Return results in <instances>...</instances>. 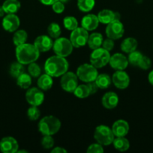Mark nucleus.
<instances>
[{
	"instance_id": "31",
	"label": "nucleus",
	"mask_w": 153,
	"mask_h": 153,
	"mask_svg": "<svg viewBox=\"0 0 153 153\" xmlns=\"http://www.w3.org/2000/svg\"><path fill=\"white\" fill-rule=\"evenodd\" d=\"M74 95L79 99H85L87 98L88 96H90V91L88 89L87 85H78L73 92Z\"/></svg>"
},
{
	"instance_id": "41",
	"label": "nucleus",
	"mask_w": 153,
	"mask_h": 153,
	"mask_svg": "<svg viewBox=\"0 0 153 153\" xmlns=\"http://www.w3.org/2000/svg\"><path fill=\"white\" fill-rule=\"evenodd\" d=\"M114 45H115V43H114V40L107 37L106 39L104 40L103 43H102V47H103L104 49H106V50L110 52V51L112 50V49L114 48Z\"/></svg>"
},
{
	"instance_id": "12",
	"label": "nucleus",
	"mask_w": 153,
	"mask_h": 153,
	"mask_svg": "<svg viewBox=\"0 0 153 153\" xmlns=\"http://www.w3.org/2000/svg\"><path fill=\"white\" fill-rule=\"evenodd\" d=\"M112 83L118 89H126L130 85V77L124 70H116L112 76Z\"/></svg>"
},
{
	"instance_id": "19",
	"label": "nucleus",
	"mask_w": 153,
	"mask_h": 153,
	"mask_svg": "<svg viewBox=\"0 0 153 153\" xmlns=\"http://www.w3.org/2000/svg\"><path fill=\"white\" fill-rule=\"evenodd\" d=\"M118 97L115 92H106L103 96L101 100L102 105L106 109H113L118 105Z\"/></svg>"
},
{
	"instance_id": "29",
	"label": "nucleus",
	"mask_w": 153,
	"mask_h": 153,
	"mask_svg": "<svg viewBox=\"0 0 153 153\" xmlns=\"http://www.w3.org/2000/svg\"><path fill=\"white\" fill-rule=\"evenodd\" d=\"M9 73H10V76L16 79L18 76H20L21 74L25 73V67H24L23 64H22L21 63L18 62L16 61V62L12 63L11 65L10 66Z\"/></svg>"
},
{
	"instance_id": "6",
	"label": "nucleus",
	"mask_w": 153,
	"mask_h": 153,
	"mask_svg": "<svg viewBox=\"0 0 153 153\" xmlns=\"http://www.w3.org/2000/svg\"><path fill=\"white\" fill-rule=\"evenodd\" d=\"M76 74L78 79L85 83H88L95 81L98 72L97 68L92 64H82L78 67Z\"/></svg>"
},
{
	"instance_id": "33",
	"label": "nucleus",
	"mask_w": 153,
	"mask_h": 153,
	"mask_svg": "<svg viewBox=\"0 0 153 153\" xmlns=\"http://www.w3.org/2000/svg\"><path fill=\"white\" fill-rule=\"evenodd\" d=\"M63 25L66 29L72 31L78 27V21L74 16H68L63 19Z\"/></svg>"
},
{
	"instance_id": "4",
	"label": "nucleus",
	"mask_w": 153,
	"mask_h": 153,
	"mask_svg": "<svg viewBox=\"0 0 153 153\" xmlns=\"http://www.w3.org/2000/svg\"><path fill=\"white\" fill-rule=\"evenodd\" d=\"M94 138L97 143L102 146H109L113 142L115 135L112 131V128L104 125H100L94 129Z\"/></svg>"
},
{
	"instance_id": "14",
	"label": "nucleus",
	"mask_w": 153,
	"mask_h": 153,
	"mask_svg": "<svg viewBox=\"0 0 153 153\" xmlns=\"http://www.w3.org/2000/svg\"><path fill=\"white\" fill-rule=\"evenodd\" d=\"M19 149L18 142L14 137L8 136L0 140V151L3 153H15Z\"/></svg>"
},
{
	"instance_id": "28",
	"label": "nucleus",
	"mask_w": 153,
	"mask_h": 153,
	"mask_svg": "<svg viewBox=\"0 0 153 153\" xmlns=\"http://www.w3.org/2000/svg\"><path fill=\"white\" fill-rule=\"evenodd\" d=\"M27 39H28V34L25 30L17 29L14 31L13 35V43L16 46L26 43Z\"/></svg>"
},
{
	"instance_id": "3",
	"label": "nucleus",
	"mask_w": 153,
	"mask_h": 153,
	"mask_svg": "<svg viewBox=\"0 0 153 153\" xmlns=\"http://www.w3.org/2000/svg\"><path fill=\"white\" fill-rule=\"evenodd\" d=\"M61 125V121L56 117L48 115L39 121L38 128L43 135H53L59 131Z\"/></svg>"
},
{
	"instance_id": "37",
	"label": "nucleus",
	"mask_w": 153,
	"mask_h": 153,
	"mask_svg": "<svg viewBox=\"0 0 153 153\" xmlns=\"http://www.w3.org/2000/svg\"><path fill=\"white\" fill-rule=\"evenodd\" d=\"M42 146L46 149H52L54 146V139L52 135H44L41 139Z\"/></svg>"
},
{
	"instance_id": "7",
	"label": "nucleus",
	"mask_w": 153,
	"mask_h": 153,
	"mask_svg": "<svg viewBox=\"0 0 153 153\" xmlns=\"http://www.w3.org/2000/svg\"><path fill=\"white\" fill-rule=\"evenodd\" d=\"M74 46L70 42V39L66 37H58L53 42L52 49L55 55L58 56L66 57L69 56L73 52Z\"/></svg>"
},
{
	"instance_id": "40",
	"label": "nucleus",
	"mask_w": 153,
	"mask_h": 153,
	"mask_svg": "<svg viewBox=\"0 0 153 153\" xmlns=\"http://www.w3.org/2000/svg\"><path fill=\"white\" fill-rule=\"evenodd\" d=\"M52 9L56 13H62L64 12V3H63L62 1H61L60 0L56 1L55 3L52 4Z\"/></svg>"
},
{
	"instance_id": "17",
	"label": "nucleus",
	"mask_w": 153,
	"mask_h": 153,
	"mask_svg": "<svg viewBox=\"0 0 153 153\" xmlns=\"http://www.w3.org/2000/svg\"><path fill=\"white\" fill-rule=\"evenodd\" d=\"M112 131L115 137H125L129 131V124L124 120H118L112 124Z\"/></svg>"
},
{
	"instance_id": "21",
	"label": "nucleus",
	"mask_w": 153,
	"mask_h": 153,
	"mask_svg": "<svg viewBox=\"0 0 153 153\" xmlns=\"http://www.w3.org/2000/svg\"><path fill=\"white\" fill-rule=\"evenodd\" d=\"M2 7L6 14H10L17 13L20 9L21 4L19 0H5Z\"/></svg>"
},
{
	"instance_id": "43",
	"label": "nucleus",
	"mask_w": 153,
	"mask_h": 153,
	"mask_svg": "<svg viewBox=\"0 0 153 153\" xmlns=\"http://www.w3.org/2000/svg\"><path fill=\"white\" fill-rule=\"evenodd\" d=\"M68 151L64 148L61 147V146H57V147L53 148L51 150V152L52 153H66Z\"/></svg>"
},
{
	"instance_id": "5",
	"label": "nucleus",
	"mask_w": 153,
	"mask_h": 153,
	"mask_svg": "<svg viewBox=\"0 0 153 153\" xmlns=\"http://www.w3.org/2000/svg\"><path fill=\"white\" fill-rule=\"evenodd\" d=\"M110 54L109 51L106 50L103 47L93 49L90 55V64H92L96 68H102L109 64Z\"/></svg>"
},
{
	"instance_id": "25",
	"label": "nucleus",
	"mask_w": 153,
	"mask_h": 153,
	"mask_svg": "<svg viewBox=\"0 0 153 153\" xmlns=\"http://www.w3.org/2000/svg\"><path fill=\"white\" fill-rule=\"evenodd\" d=\"M95 82L99 89H107L112 84V78L106 73H101L98 75Z\"/></svg>"
},
{
	"instance_id": "9",
	"label": "nucleus",
	"mask_w": 153,
	"mask_h": 153,
	"mask_svg": "<svg viewBox=\"0 0 153 153\" xmlns=\"http://www.w3.org/2000/svg\"><path fill=\"white\" fill-rule=\"evenodd\" d=\"M60 85L62 90L68 93H73L78 86V77L76 73L67 71L61 76Z\"/></svg>"
},
{
	"instance_id": "27",
	"label": "nucleus",
	"mask_w": 153,
	"mask_h": 153,
	"mask_svg": "<svg viewBox=\"0 0 153 153\" xmlns=\"http://www.w3.org/2000/svg\"><path fill=\"white\" fill-rule=\"evenodd\" d=\"M32 77L28 73H23L16 79V85L22 89H28L32 85Z\"/></svg>"
},
{
	"instance_id": "32",
	"label": "nucleus",
	"mask_w": 153,
	"mask_h": 153,
	"mask_svg": "<svg viewBox=\"0 0 153 153\" xmlns=\"http://www.w3.org/2000/svg\"><path fill=\"white\" fill-rule=\"evenodd\" d=\"M47 33L52 39H56L60 37L62 29L60 25L56 22H51L47 27Z\"/></svg>"
},
{
	"instance_id": "22",
	"label": "nucleus",
	"mask_w": 153,
	"mask_h": 153,
	"mask_svg": "<svg viewBox=\"0 0 153 153\" xmlns=\"http://www.w3.org/2000/svg\"><path fill=\"white\" fill-rule=\"evenodd\" d=\"M138 42L134 37H127L122 40L121 43V50L124 53L129 54L134 51L136 50Z\"/></svg>"
},
{
	"instance_id": "10",
	"label": "nucleus",
	"mask_w": 153,
	"mask_h": 153,
	"mask_svg": "<svg viewBox=\"0 0 153 153\" xmlns=\"http://www.w3.org/2000/svg\"><path fill=\"white\" fill-rule=\"evenodd\" d=\"M106 37L112 40H118L122 37L124 33V28L122 22L120 20H113L106 25Z\"/></svg>"
},
{
	"instance_id": "8",
	"label": "nucleus",
	"mask_w": 153,
	"mask_h": 153,
	"mask_svg": "<svg viewBox=\"0 0 153 153\" xmlns=\"http://www.w3.org/2000/svg\"><path fill=\"white\" fill-rule=\"evenodd\" d=\"M88 39V31L82 27H77L76 29L71 31L70 35V40L74 48H81L87 44Z\"/></svg>"
},
{
	"instance_id": "36",
	"label": "nucleus",
	"mask_w": 153,
	"mask_h": 153,
	"mask_svg": "<svg viewBox=\"0 0 153 153\" xmlns=\"http://www.w3.org/2000/svg\"><path fill=\"white\" fill-rule=\"evenodd\" d=\"M27 117L32 121H35L39 119L40 116V111L38 108V106H33L28 108L27 110Z\"/></svg>"
},
{
	"instance_id": "42",
	"label": "nucleus",
	"mask_w": 153,
	"mask_h": 153,
	"mask_svg": "<svg viewBox=\"0 0 153 153\" xmlns=\"http://www.w3.org/2000/svg\"><path fill=\"white\" fill-rule=\"evenodd\" d=\"M87 86H88V89H89L90 94L92 95V94H94L95 93H97L98 90L99 89V88L98 87L97 84H96L95 81H93V82H88V83H86Z\"/></svg>"
},
{
	"instance_id": "38",
	"label": "nucleus",
	"mask_w": 153,
	"mask_h": 153,
	"mask_svg": "<svg viewBox=\"0 0 153 153\" xmlns=\"http://www.w3.org/2000/svg\"><path fill=\"white\" fill-rule=\"evenodd\" d=\"M138 67L143 70H147L151 68L152 67V61L148 57L143 55L140 61Z\"/></svg>"
},
{
	"instance_id": "35",
	"label": "nucleus",
	"mask_w": 153,
	"mask_h": 153,
	"mask_svg": "<svg viewBox=\"0 0 153 153\" xmlns=\"http://www.w3.org/2000/svg\"><path fill=\"white\" fill-rule=\"evenodd\" d=\"M28 73L32 78H38L41 75V68L35 62L28 64Z\"/></svg>"
},
{
	"instance_id": "34",
	"label": "nucleus",
	"mask_w": 153,
	"mask_h": 153,
	"mask_svg": "<svg viewBox=\"0 0 153 153\" xmlns=\"http://www.w3.org/2000/svg\"><path fill=\"white\" fill-rule=\"evenodd\" d=\"M142 56H143V55L140 51H134V52L128 54V63L130 64H131L132 66L138 67V64H139L140 61Z\"/></svg>"
},
{
	"instance_id": "18",
	"label": "nucleus",
	"mask_w": 153,
	"mask_h": 153,
	"mask_svg": "<svg viewBox=\"0 0 153 153\" xmlns=\"http://www.w3.org/2000/svg\"><path fill=\"white\" fill-rule=\"evenodd\" d=\"M99 22L98 16L92 13H88L82 17L81 20V25L84 29L88 31H92L95 30L98 26Z\"/></svg>"
},
{
	"instance_id": "2",
	"label": "nucleus",
	"mask_w": 153,
	"mask_h": 153,
	"mask_svg": "<svg viewBox=\"0 0 153 153\" xmlns=\"http://www.w3.org/2000/svg\"><path fill=\"white\" fill-rule=\"evenodd\" d=\"M16 61L23 65H28L32 62H35L40 56V52L36 48L34 43H23L16 46L15 50Z\"/></svg>"
},
{
	"instance_id": "26",
	"label": "nucleus",
	"mask_w": 153,
	"mask_h": 153,
	"mask_svg": "<svg viewBox=\"0 0 153 153\" xmlns=\"http://www.w3.org/2000/svg\"><path fill=\"white\" fill-rule=\"evenodd\" d=\"M112 144L114 148L119 152L127 151L130 147V142L125 137H115Z\"/></svg>"
},
{
	"instance_id": "11",
	"label": "nucleus",
	"mask_w": 153,
	"mask_h": 153,
	"mask_svg": "<svg viewBox=\"0 0 153 153\" xmlns=\"http://www.w3.org/2000/svg\"><path fill=\"white\" fill-rule=\"evenodd\" d=\"M26 102L33 106H40L44 100V94L39 88H29L26 93Z\"/></svg>"
},
{
	"instance_id": "13",
	"label": "nucleus",
	"mask_w": 153,
	"mask_h": 153,
	"mask_svg": "<svg viewBox=\"0 0 153 153\" xmlns=\"http://www.w3.org/2000/svg\"><path fill=\"white\" fill-rule=\"evenodd\" d=\"M2 25L5 31L8 32H14L19 28L20 25V20L15 13L6 14L3 16Z\"/></svg>"
},
{
	"instance_id": "39",
	"label": "nucleus",
	"mask_w": 153,
	"mask_h": 153,
	"mask_svg": "<svg viewBox=\"0 0 153 153\" xmlns=\"http://www.w3.org/2000/svg\"><path fill=\"white\" fill-rule=\"evenodd\" d=\"M104 152L103 146L98 143H92L87 148V153H103Z\"/></svg>"
},
{
	"instance_id": "20",
	"label": "nucleus",
	"mask_w": 153,
	"mask_h": 153,
	"mask_svg": "<svg viewBox=\"0 0 153 153\" xmlns=\"http://www.w3.org/2000/svg\"><path fill=\"white\" fill-rule=\"evenodd\" d=\"M38 88H40L43 91H49L51 89L53 85V80L52 77H51L50 75L46 74V73L44 74L40 75L38 79L37 82Z\"/></svg>"
},
{
	"instance_id": "16",
	"label": "nucleus",
	"mask_w": 153,
	"mask_h": 153,
	"mask_svg": "<svg viewBox=\"0 0 153 153\" xmlns=\"http://www.w3.org/2000/svg\"><path fill=\"white\" fill-rule=\"evenodd\" d=\"M34 45L40 52H46L52 49L53 41L50 36L40 35L36 37Z\"/></svg>"
},
{
	"instance_id": "15",
	"label": "nucleus",
	"mask_w": 153,
	"mask_h": 153,
	"mask_svg": "<svg viewBox=\"0 0 153 153\" xmlns=\"http://www.w3.org/2000/svg\"><path fill=\"white\" fill-rule=\"evenodd\" d=\"M109 64L115 70H124L128 66V60L127 57L122 53H115L111 55Z\"/></svg>"
},
{
	"instance_id": "1",
	"label": "nucleus",
	"mask_w": 153,
	"mask_h": 153,
	"mask_svg": "<svg viewBox=\"0 0 153 153\" xmlns=\"http://www.w3.org/2000/svg\"><path fill=\"white\" fill-rule=\"evenodd\" d=\"M69 64L64 57L53 55L46 59L44 64V71L52 78L60 77L68 70Z\"/></svg>"
},
{
	"instance_id": "46",
	"label": "nucleus",
	"mask_w": 153,
	"mask_h": 153,
	"mask_svg": "<svg viewBox=\"0 0 153 153\" xmlns=\"http://www.w3.org/2000/svg\"><path fill=\"white\" fill-rule=\"evenodd\" d=\"M4 13H5V12H4V10H3L2 7L0 6V18L1 17L3 18V16H4Z\"/></svg>"
},
{
	"instance_id": "44",
	"label": "nucleus",
	"mask_w": 153,
	"mask_h": 153,
	"mask_svg": "<svg viewBox=\"0 0 153 153\" xmlns=\"http://www.w3.org/2000/svg\"><path fill=\"white\" fill-rule=\"evenodd\" d=\"M41 4H43L44 5H52L53 3H55L56 1H58V0H38Z\"/></svg>"
},
{
	"instance_id": "45",
	"label": "nucleus",
	"mask_w": 153,
	"mask_h": 153,
	"mask_svg": "<svg viewBox=\"0 0 153 153\" xmlns=\"http://www.w3.org/2000/svg\"><path fill=\"white\" fill-rule=\"evenodd\" d=\"M148 81L150 83V85H152L153 86V70L152 71H150V73H148Z\"/></svg>"
},
{
	"instance_id": "24",
	"label": "nucleus",
	"mask_w": 153,
	"mask_h": 153,
	"mask_svg": "<svg viewBox=\"0 0 153 153\" xmlns=\"http://www.w3.org/2000/svg\"><path fill=\"white\" fill-rule=\"evenodd\" d=\"M98 18L100 23L107 25L115 20V12L110 9H104L98 13Z\"/></svg>"
},
{
	"instance_id": "23",
	"label": "nucleus",
	"mask_w": 153,
	"mask_h": 153,
	"mask_svg": "<svg viewBox=\"0 0 153 153\" xmlns=\"http://www.w3.org/2000/svg\"><path fill=\"white\" fill-rule=\"evenodd\" d=\"M104 38L102 34L98 32H94L92 33L90 35H88L87 44H88V47L93 50V49H96L98 48L101 47Z\"/></svg>"
},
{
	"instance_id": "30",
	"label": "nucleus",
	"mask_w": 153,
	"mask_h": 153,
	"mask_svg": "<svg viewBox=\"0 0 153 153\" xmlns=\"http://www.w3.org/2000/svg\"><path fill=\"white\" fill-rule=\"evenodd\" d=\"M95 0H77V7L80 11L88 13L94 8Z\"/></svg>"
}]
</instances>
